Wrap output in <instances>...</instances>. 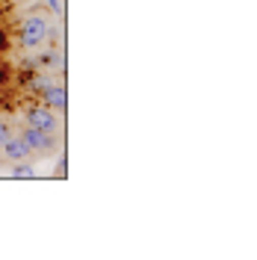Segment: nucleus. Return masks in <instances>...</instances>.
Returning <instances> with one entry per match:
<instances>
[{"label": "nucleus", "instance_id": "423d86ee", "mask_svg": "<svg viewBox=\"0 0 257 260\" xmlns=\"http://www.w3.org/2000/svg\"><path fill=\"white\" fill-rule=\"evenodd\" d=\"M50 83H53V77H50V74H36V77L30 80V89L36 92V95H42V92L48 89Z\"/></svg>", "mask_w": 257, "mask_h": 260}, {"label": "nucleus", "instance_id": "0eeeda50", "mask_svg": "<svg viewBox=\"0 0 257 260\" xmlns=\"http://www.w3.org/2000/svg\"><path fill=\"white\" fill-rule=\"evenodd\" d=\"M12 175H15V178H36L33 166H24V162H18L15 169H12Z\"/></svg>", "mask_w": 257, "mask_h": 260}, {"label": "nucleus", "instance_id": "20e7f679", "mask_svg": "<svg viewBox=\"0 0 257 260\" xmlns=\"http://www.w3.org/2000/svg\"><path fill=\"white\" fill-rule=\"evenodd\" d=\"M21 139L27 142V148H30V151H50V145H53V139H50L48 130L30 127V124H27V130L21 133Z\"/></svg>", "mask_w": 257, "mask_h": 260}, {"label": "nucleus", "instance_id": "39448f33", "mask_svg": "<svg viewBox=\"0 0 257 260\" xmlns=\"http://www.w3.org/2000/svg\"><path fill=\"white\" fill-rule=\"evenodd\" d=\"M42 101H45L48 110H65V104H68V92H65V86H53V83H50L48 89L42 92Z\"/></svg>", "mask_w": 257, "mask_h": 260}, {"label": "nucleus", "instance_id": "7ed1b4c3", "mask_svg": "<svg viewBox=\"0 0 257 260\" xmlns=\"http://www.w3.org/2000/svg\"><path fill=\"white\" fill-rule=\"evenodd\" d=\"M0 154H3L6 160H12V162H21V160H27V157H30V148H27V142H24L21 136L12 133V136L0 145Z\"/></svg>", "mask_w": 257, "mask_h": 260}, {"label": "nucleus", "instance_id": "1a4fd4ad", "mask_svg": "<svg viewBox=\"0 0 257 260\" xmlns=\"http://www.w3.org/2000/svg\"><path fill=\"white\" fill-rule=\"evenodd\" d=\"M15 3H21V0H15Z\"/></svg>", "mask_w": 257, "mask_h": 260}, {"label": "nucleus", "instance_id": "6e6552de", "mask_svg": "<svg viewBox=\"0 0 257 260\" xmlns=\"http://www.w3.org/2000/svg\"><path fill=\"white\" fill-rule=\"evenodd\" d=\"M9 136H12V127H9V121H0V145H3Z\"/></svg>", "mask_w": 257, "mask_h": 260}, {"label": "nucleus", "instance_id": "f257e3e1", "mask_svg": "<svg viewBox=\"0 0 257 260\" xmlns=\"http://www.w3.org/2000/svg\"><path fill=\"white\" fill-rule=\"evenodd\" d=\"M50 32V24L45 15H30L24 18V24H21V45L27 50H36L45 39H48Z\"/></svg>", "mask_w": 257, "mask_h": 260}, {"label": "nucleus", "instance_id": "f03ea898", "mask_svg": "<svg viewBox=\"0 0 257 260\" xmlns=\"http://www.w3.org/2000/svg\"><path fill=\"white\" fill-rule=\"evenodd\" d=\"M27 124L53 133V130H56V115H53V110H48V107H33L30 113H27Z\"/></svg>", "mask_w": 257, "mask_h": 260}]
</instances>
